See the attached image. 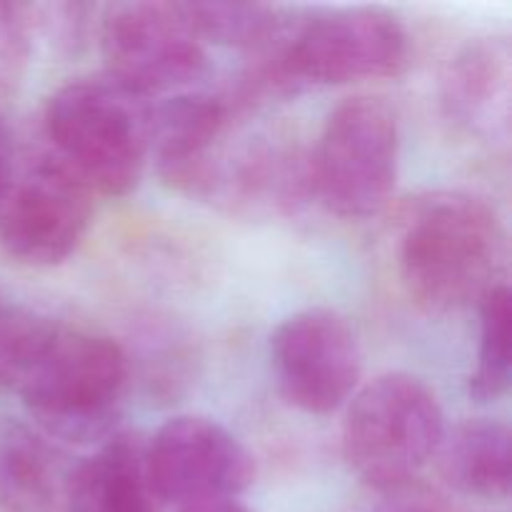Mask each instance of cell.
Returning a JSON list of instances; mask_svg holds the SVG:
<instances>
[{"label": "cell", "mask_w": 512, "mask_h": 512, "mask_svg": "<svg viewBox=\"0 0 512 512\" xmlns=\"http://www.w3.org/2000/svg\"><path fill=\"white\" fill-rule=\"evenodd\" d=\"M15 168H18L15 165V135L10 125L5 123V118H0V193L13 178Z\"/></svg>", "instance_id": "21"}, {"label": "cell", "mask_w": 512, "mask_h": 512, "mask_svg": "<svg viewBox=\"0 0 512 512\" xmlns=\"http://www.w3.org/2000/svg\"><path fill=\"white\" fill-rule=\"evenodd\" d=\"M443 438L438 395L415 375H378L355 390L348 403L345 460L365 485L385 495L408 490L438 455Z\"/></svg>", "instance_id": "4"}, {"label": "cell", "mask_w": 512, "mask_h": 512, "mask_svg": "<svg viewBox=\"0 0 512 512\" xmlns=\"http://www.w3.org/2000/svg\"><path fill=\"white\" fill-rule=\"evenodd\" d=\"M53 318L0 295V390H13L38 353Z\"/></svg>", "instance_id": "18"}, {"label": "cell", "mask_w": 512, "mask_h": 512, "mask_svg": "<svg viewBox=\"0 0 512 512\" xmlns=\"http://www.w3.org/2000/svg\"><path fill=\"white\" fill-rule=\"evenodd\" d=\"M183 8L205 45H233L253 53L273 43L290 23L278 8L260 3H183Z\"/></svg>", "instance_id": "16"}, {"label": "cell", "mask_w": 512, "mask_h": 512, "mask_svg": "<svg viewBox=\"0 0 512 512\" xmlns=\"http://www.w3.org/2000/svg\"><path fill=\"white\" fill-rule=\"evenodd\" d=\"M93 195L55 155H38L0 193V245L33 268L65 263L93 223Z\"/></svg>", "instance_id": "7"}, {"label": "cell", "mask_w": 512, "mask_h": 512, "mask_svg": "<svg viewBox=\"0 0 512 512\" xmlns=\"http://www.w3.org/2000/svg\"><path fill=\"white\" fill-rule=\"evenodd\" d=\"M105 75L150 95L198 80L208 68V50L183 3H118L100 23Z\"/></svg>", "instance_id": "8"}, {"label": "cell", "mask_w": 512, "mask_h": 512, "mask_svg": "<svg viewBox=\"0 0 512 512\" xmlns=\"http://www.w3.org/2000/svg\"><path fill=\"white\" fill-rule=\"evenodd\" d=\"M443 475L455 490L483 500H503L510 493V430L498 420L460 423L438 450Z\"/></svg>", "instance_id": "15"}, {"label": "cell", "mask_w": 512, "mask_h": 512, "mask_svg": "<svg viewBox=\"0 0 512 512\" xmlns=\"http://www.w3.org/2000/svg\"><path fill=\"white\" fill-rule=\"evenodd\" d=\"M370 512H443L438 503L428 498H420V495L408 493V490H398V493H390L388 500L373 508Z\"/></svg>", "instance_id": "20"}, {"label": "cell", "mask_w": 512, "mask_h": 512, "mask_svg": "<svg viewBox=\"0 0 512 512\" xmlns=\"http://www.w3.org/2000/svg\"><path fill=\"white\" fill-rule=\"evenodd\" d=\"M480 345L470 375V398L495 403L510 388V288L498 285L478 303Z\"/></svg>", "instance_id": "17"}, {"label": "cell", "mask_w": 512, "mask_h": 512, "mask_svg": "<svg viewBox=\"0 0 512 512\" xmlns=\"http://www.w3.org/2000/svg\"><path fill=\"white\" fill-rule=\"evenodd\" d=\"M400 125L378 95H353L330 110L308 163L310 193L333 215H378L398 183Z\"/></svg>", "instance_id": "6"}, {"label": "cell", "mask_w": 512, "mask_h": 512, "mask_svg": "<svg viewBox=\"0 0 512 512\" xmlns=\"http://www.w3.org/2000/svg\"><path fill=\"white\" fill-rule=\"evenodd\" d=\"M145 468V438L115 430L103 448L70 468L63 512H160Z\"/></svg>", "instance_id": "13"}, {"label": "cell", "mask_w": 512, "mask_h": 512, "mask_svg": "<svg viewBox=\"0 0 512 512\" xmlns=\"http://www.w3.org/2000/svg\"><path fill=\"white\" fill-rule=\"evenodd\" d=\"M180 512H253L240 505L235 498L228 500H205V503H193L180 508Z\"/></svg>", "instance_id": "22"}, {"label": "cell", "mask_w": 512, "mask_h": 512, "mask_svg": "<svg viewBox=\"0 0 512 512\" xmlns=\"http://www.w3.org/2000/svg\"><path fill=\"white\" fill-rule=\"evenodd\" d=\"M33 35L30 5L0 0V98H8L23 80L33 53Z\"/></svg>", "instance_id": "19"}, {"label": "cell", "mask_w": 512, "mask_h": 512, "mask_svg": "<svg viewBox=\"0 0 512 512\" xmlns=\"http://www.w3.org/2000/svg\"><path fill=\"white\" fill-rule=\"evenodd\" d=\"M508 240L498 213L460 190L415 200L400 225L398 270L415 305L428 313L478 305L503 285Z\"/></svg>", "instance_id": "1"}, {"label": "cell", "mask_w": 512, "mask_h": 512, "mask_svg": "<svg viewBox=\"0 0 512 512\" xmlns=\"http://www.w3.org/2000/svg\"><path fill=\"white\" fill-rule=\"evenodd\" d=\"M145 468L160 505L238 498L255 478L253 455L218 420L178 415L145 438Z\"/></svg>", "instance_id": "9"}, {"label": "cell", "mask_w": 512, "mask_h": 512, "mask_svg": "<svg viewBox=\"0 0 512 512\" xmlns=\"http://www.w3.org/2000/svg\"><path fill=\"white\" fill-rule=\"evenodd\" d=\"M278 390L293 408L328 415L358 390L363 358L353 328L330 308L290 315L270 338Z\"/></svg>", "instance_id": "10"}, {"label": "cell", "mask_w": 512, "mask_h": 512, "mask_svg": "<svg viewBox=\"0 0 512 512\" xmlns=\"http://www.w3.org/2000/svg\"><path fill=\"white\" fill-rule=\"evenodd\" d=\"M128 378L113 338L53 320L13 390L45 438L95 443L115 433Z\"/></svg>", "instance_id": "2"}, {"label": "cell", "mask_w": 512, "mask_h": 512, "mask_svg": "<svg viewBox=\"0 0 512 512\" xmlns=\"http://www.w3.org/2000/svg\"><path fill=\"white\" fill-rule=\"evenodd\" d=\"M150 128L148 98L110 75L70 80L45 105L50 155L100 195H125L140 183Z\"/></svg>", "instance_id": "3"}, {"label": "cell", "mask_w": 512, "mask_h": 512, "mask_svg": "<svg viewBox=\"0 0 512 512\" xmlns=\"http://www.w3.org/2000/svg\"><path fill=\"white\" fill-rule=\"evenodd\" d=\"M70 468L35 425L0 415V510L63 512Z\"/></svg>", "instance_id": "14"}, {"label": "cell", "mask_w": 512, "mask_h": 512, "mask_svg": "<svg viewBox=\"0 0 512 512\" xmlns=\"http://www.w3.org/2000/svg\"><path fill=\"white\" fill-rule=\"evenodd\" d=\"M265 63L283 95L305 83L348 85L398 78L410 65V35L388 10H328L288 25L265 50Z\"/></svg>", "instance_id": "5"}, {"label": "cell", "mask_w": 512, "mask_h": 512, "mask_svg": "<svg viewBox=\"0 0 512 512\" xmlns=\"http://www.w3.org/2000/svg\"><path fill=\"white\" fill-rule=\"evenodd\" d=\"M243 105L210 93H183L153 108L150 155L160 178L180 193L195 195L208 155Z\"/></svg>", "instance_id": "12"}, {"label": "cell", "mask_w": 512, "mask_h": 512, "mask_svg": "<svg viewBox=\"0 0 512 512\" xmlns=\"http://www.w3.org/2000/svg\"><path fill=\"white\" fill-rule=\"evenodd\" d=\"M512 50L505 38H475L450 60L443 78L448 118L488 145H508Z\"/></svg>", "instance_id": "11"}]
</instances>
